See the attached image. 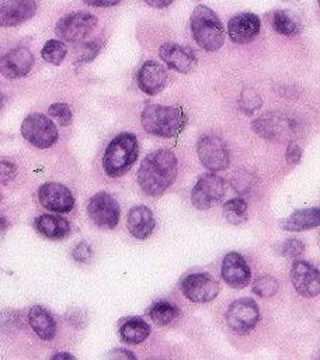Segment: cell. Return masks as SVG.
I'll return each instance as SVG.
<instances>
[{"instance_id":"ac0fdd59","label":"cell","mask_w":320,"mask_h":360,"mask_svg":"<svg viewBox=\"0 0 320 360\" xmlns=\"http://www.w3.org/2000/svg\"><path fill=\"white\" fill-rule=\"evenodd\" d=\"M35 0H0V27H15L36 13Z\"/></svg>"},{"instance_id":"8992f818","label":"cell","mask_w":320,"mask_h":360,"mask_svg":"<svg viewBox=\"0 0 320 360\" xmlns=\"http://www.w3.org/2000/svg\"><path fill=\"white\" fill-rule=\"evenodd\" d=\"M97 25V17L87 11H73L60 17L55 25L56 35L66 42H79Z\"/></svg>"},{"instance_id":"836d02e7","label":"cell","mask_w":320,"mask_h":360,"mask_svg":"<svg viewBox=\"0 0 320 360\" xmlns=\"http://www.w3.org/2000/svg\"><path fill=\"white\" fill-rule=\"evenodd\" d=\"M305 250V245L302 240L299 239H286L281 248H279V252L282 256H286V257H299Z\"/></svg>"},{"instance_id":"f6af8a7d","label":"cell","mask_w":320,"mask_h":360,"mask_svg":"<svg viewBox=\"0 0 320 360\" xmlns=\"http://www.w3.org/2000/svg\"><path fill=\"white\" fill-rule=\"evenodd\" d=\"M4 101H6V97H4V94H1V93H0V108L3 107Z\"/></svg>"},{"instance_id":"74e56055","label":"cell","mask_w":320,"mask_h":360,"mask_svg":"<svg viewBox=\"0 0 320 360\" xmlns=\"http://www.w3.org/2000/svg\"><path fill=\"white\" fill-rule=\"evenodd\" d=\"M285 158L286 162L289 165H296L299 163L300 158H302V149L296 142H289V145L286 146V152H285Z\"/></svg>"},{"instance_id":"603a6c76","label":"cell","mask_w":320,"mask_h":360,"mask_svg":"<svg viewBox=\"0 0 320 360\" xmlns=\"http://www.w3.org/2000/svg\"><path fill=\"white\" fill-rule=\"evenodd\" d=\"M28 322L32 330L42 340H52L55 338L56 322L46 308L41 305H34L28 312Z\"/></svg>"},{"instance_id":"e575fe53","label":"cell","mask_w":320,"mask_h":360,"mask_svg":"<svg viewBox=\"0 0 320 360\" xmlns=\"http://www.w3.org/2000/svg\"><path fill=\"white\" fill-rule=\"evenodd\" d=\"M91 256H93V252L87 242L77 243L72 252V257L80 263H87L91 259Z\"/></svg>"},{"instance_id":"7a4b0ae2","label":"cell","mask_w":320,"mask_h":360,"mask_svg":"<svg viewBox=\"0 0 320 360\" xmlns=\"http://www.w3.org/2000/svg\"><path fill=\"white\" fill-rule=\"evenodd\" d=\"M140 124L150 135L173 138L185 127L187 115L180 107L175 105L152 104L142 111Z\"/></svg>"},{"instance_id":"9a60e30c","label":"cell","mask_w":320,"mask_h":360,"mask_svg":"<svg viewBox=\"0 0 320 360\" xmlns=\"http://www.w3.org/2000/svg\"><path fill=\"white\" fill-rule=\"evenodd\" d=\"M291 280L296 292L302 297H316L320 292L319 270L306 260H295L291 267Z\"/></svg>"},{"instance_id":"f35d334b","label":"cell","mask_w":320,"mask_h":360,"mask_svg":"<svg viewBox=\"0 0 320 360\" xmlns=\"http://www.w3.org/2000/svg\"><path fill=\"white\" fill-rule=\"evenodd\" d=\"M13 326H18L17 323V316L13 315V312H1L0 314V329L6 330V329H11Z\"/></svg>"},{"instance_id":"30bf717a","label":"cell","mask_w":320,"mask_h":360,"mask_svg":"<svg viewBox=\"0 0 320 360\" xmlns=\"http://www.w3.org/2000/svg\"><path fill=\"white\" fill-rule=\"evenodd\" d=\"M87 212L97 226L107 229H114L121 217L118 201L107 191H98L88 200Z\"/></svg>"},{"instance_id":"7c38bea8","label":"cell","mask_w":320,"mask_h":360,"mask_svg":"<svg viewBox=\"0 0 320 360\" xmlns=\"http://www.w3.org/2000/svg\"><path fill=\"white\" fill-rule=\"evenodd\" d=\"M34 65V55L27 46L15 45L0 51V73L7 79L25 76Z\"/></svg>"},{"instance_id":"1f68e13d","label":"cell","mask_w":320,"mask_h":360,"mask_svg":"<svg viewBox=\"0 0 320 360\" xmlns=\"http://www.w3.org/2000/svg\"><path fill=\"white\" fill-rule=\"evenodd\" d=\"M254 176L251 173H248L247 170H237L233 176H232V186L233 188L240 193V194H246L248 193V190L253 187L254 184Z\"/></svg>"},{"instance_id":"44dd1931","label":"cell","mask_w":320,"mask_h":360,"mask_svg":"<svg viewBox=\"0 0 320 360\" xmlns=\"http://www.w3.org/2000/svg\"><path fill=\"white\" fill-rule=\"evenodd\" d=\"M126 226L136 239H146L152 235L156 226L153 212L146 205H135L129 210L126 217Z\"/></svg>"},{"instance_id":"5b68a950","label":"cell","mask_w":320,"mask_h":360,"mask_svg":"<svg viewBox=\"0 0 320 360\" xmlns=\"http://www.w3.org/2000/svg\"><path fill=\"white\" fill-rule=\"evenodd\" d=\"M21 135L39 149L51 148L56 143L59 136L55 122L48 115L39 112L29 114L24 118L21 124Z\"/></svg>"},{"instance_id":"8d00e7d4","label":"cell","mask_w":320,"mask_h":360,"mask_svg":"<svg viewBox=\"0 0 320 360\" xmlns=\"http://www.w3.org/2000/svg\"><path fill=\"white\" fill-rule=\"evenodd\" d=\"M101 49V44L98 41H91L88 42L84 49H83V53L80 55L79 58V63H86V62H90L91 59H94L97 56V53L100 52Z\"/></svg>"},{"instance_id":"d4e9b609","label":"cell","mask_w":320,"mask_h":360,"mask_svg":"<svg viewBox=\"0 0 320 360\" xmlns=\"http://www.w3.org/2000/svg\"><path fill=\"white\" fill-rule=\"evenodd\" d=\"M150 335V326L149 323L139 318V316H132L128 318L126 321L122 322L119 328V336L121 340L126 345H138L146 340Z\"/></svg>"},{"instance_id":"5bb4252c","label":"cell","mask_w":320,"mask_h":360,"mask_svg":"<svg viewBox=\"0 0 320 360\" xmlns=\"http://www.w3.org/2000/svg\"><path fill=\"white\" fill-rule=\"evenodd\" d=\"M38 200L44 208L59 214L69 212L74 207V197L70 190L55 181L44 183L38 188Z\"/></svg>"},{"instance_id":"60d3db41","label":"cell","mask_w":320,"mask_h":360,"mask_svg":"<svg viewBox=\"0 0 320 360\" xmlns=\"http://www.w3.org/2000/svg\"><path fill=\"white\" fill-rule=\"evenodd\" d=\"M174 0H145V3L153 8H164L170 6Z\"/></svg>"},{"instance_id":"d6986e66","label":"cell","mask_w":320,"mask_h":360,"mask_svg":"<svg viewBox=\"0 0 320 360\" xmlns=\"http://www.w3.org/2000/svg\"><path fill=\"white\" fill-rule=\"evenodd\" d=\"M260 28L261 21L253 13H239L227 22V34L234 44L251 42L260 34Z\"/></svg>"},{"instance_id":"ffe728a7","label":"cell","mask_w":320,"mask_h":360,"mask_svg":"<svg viewBox=\"0 0 320 360\" xmlns=\"http://www.w3.org/2000/svg\"><path fill=\"white\" fill-rule=\"evenodd\" d=\"M136 82L145 94L154 96L160 93L167 83L166 69L156 60H146L138 70Z\"/></svg>"},{"instance_id":"ee69618b","label":"cell","mask_w":320,"mask_h":360,"mask_svg":"<svg viewBox=\"0 0 320 360\" xmlns=\"http://www.w3.org/2000/svg\"><path fill=\"white\" fill-rule=\"evenodd\" d=\"M52 359H74V356L70 354V353L60 352V353H55V354L52 356Z\"/></svg>"},{"instance_id":"2e32d148","label":"cell","mask_w":320,"mask_h":360,"mask_svg":"<svg viewBox=\"0 0 320 360\" xmlns=\"http://www.w3.org/2000/svg\"><path fill=\"white\" fill-rule=\"evenodd\" d=\"M220 276L232 288H244L251 278V269L237 252H229L220 263Z\"/></svg>"},{"instance_id":"e0dca14e","label":"cell","mask_w":320,"mask_h":360,"mask_svg":"<svg viewBox=\"0 0 320 360\" xmlns=\"http://www.w3.org/2000/svg\"><path fill=\"white\" fill-rule=\"evenodd\" d=\"M159 56L170 69L180 73L192 72L198 62L196 55L191 48L175 42H164L159 49Z\"/></svg>"},{"instance_id":"f546056e","label":"cell","mask_w":320,"mask_h":360,"mask_svg":"<svg viewBox=\"0 0 320 360\" xmlns=\"http://www.w3.org/2000/svg\"><path fill=\"white\" fill-rule=\"evenodd\" d=\"M279 288V284L276 281V278H274L272 276L268 274H262L260 277H257L253 283V292L261 298H268L276 294Z\"/></svg>"},{"instance_id":"484cf974","label":"cell","mask_w":320,"mask_h":360,"mask_svg":"<svg viewBox=\"0 0 320 360\" xmlns=\"http://www.w3.org/2000/svg\"><path fill=\"white\" fill-rule=\"evenodd\" d=\"M271 25L272 28L285 37H293L300 32L302 24L299 18L289 10H275L271 14Z\"/></svg>"},{"instance_id":"4316f807","label":"cell","mask_w":320,"mask_h":360,"mask_svg":"<svg viewBox=\"0 0 320 360\" xmlns=\"http://www.w3.org/2000/svg\"><path fill=\"white\" fill-rule=\"evenodd\" d=\"M147 315L157 325H168L181 315V311L174 302L160 300L149 307Z\"/></svg>"},{"instance_id":"8fae6325","label":"cell","mask_w":320,"mask_h":360,"mask_svg":"<svg viewBox=\"0 0 320 360\" xmlns=\"http://www.w3.org/2000/svg\"><path fill=\"white\" fill-rule=\"evenodd\" d=\"M260 321V308L253 298H239L233 301L226 311L229 328L237 333L253 330Z\"/></svg>"},{"instance_id":"83f0119b","label":"cell","mask_w":320,"mask_h":360,"mask_svg":"<svg viewBox=\"0 0 320 360\" xmlns=\"http://www.w3.org/2000/svg\"><path fill=\"white\" fill-rule=\"evenodd\" d=\"M223 217L233 225H240L247 221V202L241 197L230 198L223 204Z\"/></svg>"},{"instance_id":"277c9868","label":"cell","mask_w":320,"mask_h":360,"mask_svg":"<svg viewBox=\"0 0 320 360\" xmlns=\"http://www.w3.org/2000/svg\"><path fill=\"white\" fill-rule=\"evenodd\" d=\"M191 32L195 42L208 52L218 51L225 42V28L218 14L208 6L199 4L189 18Z\"/></svg>"},{"instance_id":"4fadbf2b","label":"cell","mask_w":320,"mask_h":360,"mask_svg":"<svg viewBox=\"0 0 320 360\" xmlns=\"http://www.w3.org/2000/svg\"><path fill=\"white\" fill-rule=\"evenodd\" d=\"M253 129L265 139H284L296 129V124L291 117L272 111L254 120Z\"/></svg>"},{"instance_id":"ab89813d","label":"cell","mask_w":320,"mask_h":360,"mask_svg":"<svg viewBox=\"0 0 320 360\" xmlns=\"http://www.w3.org/2000/svg\"><path fill=\"white\" fill-rule=\"evenodd\" d=\"M83 1L91 7H112L122 0H83Z\"/></svg>"},{"instance_id":"9c48e42d","label":"cell","mask_w":320,"mask_h":360,"mask_svg":"<svg viewBox=\"0 0 320 360\" xmlns=\"http://www.w3.org/2000/svg\"><path fill=\"white\" fill-rule=\"evenodd\" d=\"M199 162L211 172L227 169L230 163V153L226 142L218 135H204L196 143Z\"/></svg>"},{"instance_id":"d590c367","label":"cell","mask_w":320,"mask_h":360,"mask_svg":"<svg viewBox=\"0 0 320 360\" xmlns=\"http://www.w3.org/2000/svg\"><path fill=\"white\" fill-rule=\"evenodd\" d=\"M17 176V167L10 160H1L0 162V183L6 184L11 181Z\"/></svg>"},{"instance_id":"7bdbcfd3","label":"cell","mask_w":320,"mask_h":360,"mask_svg":"<svg viewBox=\"0 0 320 360\" xmlns=\"http://www.w3.org/2000/svg\"><path fill=\"white\" fill-rule=\"evenodd\" d=\"M7 226H8L7 219H6L3 215H0V242L3 240V238H4V235H6Z\"/></svg>"},{"instance_id":"ba28073f","label":"cell","mask_w":320,"mask_h":360,"mask_svg":"<svg viewBox=\"0 0 320 360\" xmlns=\"http://www.w3.org/2000/svg\"><path fill=\"white\" fill-rule=\"evenodd\" d=\"M181 292L187 300L196 304H205L213 301L219 291V283L216 278L205 271L191 273L181 280Z\"/></svg>"},{"instance_id":"7402d4cb","label":"cell","mask_w":320,"mask_h":360,"mask_svg":"<svg viewBox=\"0 0 320 360\" xmlns=\"http://www.w3.org/2000/svg\"><path fill=\"white\" fill-rule=\"evenodd\" d=\"M34 228L48 239H63L70 232V224L66 218L53 214H44L35 218Z\"/></svg>"},{"instance_id":"cb8c5ba5","label":"cell","mask_w":320,"mask_h":360,"mask_svg":"<svg viewBox=\"0 0 320 360\" xmlns=\"http://www.w3.org/2000/svg\"><path fill=\"white\" fill-rule=\"evenodd\" d=\"M319 225H320V212L317 207L298 210L281 222V226L291 232H300V231L316 228Z\"/></svg>"},{"instance_id":"f1b7e54d","label":"cell","mask_w":320,"mask_h":360,"mask_svg":"<svg viewBox=\"0 0 320 360\" xmlns=\"http://www.w3.org/2000/svg\"><path fill=\"white\" fill-rule=\"evenodd\" d=\"M67 53L65 42L59 39H49L45 42V45L41 49V56L45 62L51 65H60Z\"/></svg>"},{"instance_id":"3957f363","label":"cell","mask_w":320,"mask_h":360,"mask_svg":"<svg viewBox=\"0 0 320 360\" xmlns=\"http://www.w3.org/2000/svg\"><path fill=\"white\" fill-rule=\"evenodd\" d=\"M139 155L138 138L132 132H121L107 145L102 167L109 177H121L136 162Z\"/></svg>"},{"instance_id":"b9f144b4","label":"cell","mask_w":320,"mask_h":360,"mask_svg":"<svg viewBox=\"0 0 320 360\" xmlns=\"http://www.w3.org/2000/svg\"><path fill=\"white\" fill-rule=\"evenodd\" d=\"M109 356L111 357H118V359H121V357H126V359H136V356L133 354V353H131V352H126V350H121V349H116L115 352H112V353H109Z\"/></svg>"},{"instance_id":"d6a6232c","label":"cell","mask_w":320,"mask_h":360,"mask_svg":"<svg viewBox=\"0 0 320 360\" xmlns=\"http://www.w3.org/2000/svg\"><path fill=\"white\" fill-rule=\"evenodd\" d=\"M48 112L53 117L60 125L66 127L72 122V110L66 103H53L49 105Z\"/></svg>"},{"instance_id":"6da1fadb","label":"cell","mask_w":320,"mask_h":360,"mask_svg":"<svg viewBox=\"0 0 320 360\" xmlns=\"http://www.w3.org/2000/svg\"><path fill=\"white\" fill-rule=\"evenodd\" d=\"M177 158L171 150L157 149L146 155L138 170V183L146 195L163 194L175 180Z\"/></svg>"},{"instance_id":"4dcf8cb0","label":"cell","mask_w":320,"mask_h":360,"mask_svg":"<svg viewBox=\"0 0 320 360\" xmlns=\"http://www.w3.org/2000/svg\"><path fill=\"white\" fill-rule=\"evenodd\" d=\"M261 104H262L261 97L258 96V93L253 90H244L239 98L240 110L244 111V114H253L261 107Z\"/></svg>"},{"instance_id":"52a82bcc","label":"cell","mask_w":320,"mask_h":360,"mask_svg":"<svg viewBox=\"0 0 320 360\" xmlns=\"http://www.w3.org/2000/svg\"><path fill=\"white\" fill-rule=\"evenodd\" d=\"M226 193V180L213 172L202 174L191 191V202L196 210H209Z\"/></svg>"}]
</instances>
